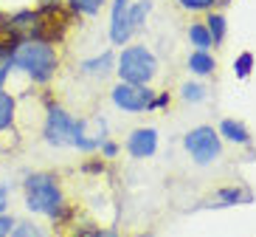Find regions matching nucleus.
Returning <instances> with one entry per match:
<instances>
[{"mask_svg": "<svg viewBox=\"0 0 256 237\" xmlns=\"http://www.w3.org/2000/svg\"><path fill=\"white\" fill-rule=\"evenodd\" d=\"M12 68L28 74L34 82H48L56 71V54L42 40H28L12 51Z\"/></svg>", "mask_w": 256, "mask_h": 237, "instance_id": "f257e3e1", "label": "nucleus"}, {"mask_svg": "<svg viewBox=\"0 0 256 237\" xmlns=\"http://www.w3.org/2000/svg\"><path fill=\"white\" fill-rule=\"evenodd\" d=\"M23 189H26V206L31 212L46 214V217H56L62 212V192L51 175L34 172L23 181Z\"/></svg>", "mask_w": 256, "mask_h": 237, "instance_id": "f03ea898", "label": "nucleus"}, {"mask_svg": "<svg viewBox=\"0 0 256 237\" xmlns=\"http://www.w3.org/2000/svg\"><path fill=\"white\" fill-rule=\"evenodd\" d=\"M116 71H118L121 82L150 85L155 79V74H158V60H155V54L146 46H130L118 54Z\"/></svg>", "mask_w": 256, "mask_h": 237, "instance_id": "7ed1b4c3", "label": "nucleus"}, {"mask_svg": "<svg viewBox=\"0 0 256 237\" xmlns=\"http://www.w3.org/2000/svg\"><path fill=\"white\" fill-rule=\"evenodd\" d=\"M82 130H84V122L70 119L62 107H51V110H48L42 136H46V141L51 147H74L76 136H79Z\"/></svg>", "mask_w": 256, "mask_h": 237, "instance_id": "20e7f679", "label": "nucleus"}, {"mask_svg": "<svg viewBox=\"0 0 256 237\" xmlns=\"http://www.w3.org/2000/svg\"><path fill=\"white\" fill-rule=\"evenodd\" d=\"M183 147H186V153L197 161V164H211V161L220 158V133L214 127H194V130H188L186 138H183Z\"/></svg>", "mask_w": 256, "mask_h": 237, "instance_id": "39448f33", "label": "nucleus"}, {"mask_svg": "<svg viewBox=\"0 0 256 237\" xmlns=\"http://www.w3.org/2000/svg\"><path fill=\"white\" fill-rule=\"evenodd\" d=\"M113 105L124 113H141L152 107V91L146 85H130L118 82L113 88Z\"/></svg>", "mask_w": 256, "mask_h": 237, "instance_id": "423d86ee", "label": "nucleus"}, {"mask_svg": "<svg viewBox=\"0 0 256 237\" xmlns=\"http://www.w3.org/2000/svg\"><path fill=\"white\" fill-rule=\"evenodd\" d=\"M136 31L130 26V0H113V17H110V40L113 46H127V40Z\"/></svg>", "mask_w": 256, "mask_h": 237, "instance_id": "0eeeda50", "label": "nucleus"}, {"mask_svg": "<svg viewBox=\"0 0 256 237\" xmlns=\"http://www.w3.org/2000/svg\"><path fill=\"white\" fill-rule=\"evenodd\" d=\"M158 150V130L155 127H138L127 138V153L132 158H152Z\"/></svg>", "mask_w": 256, "mask_h": 237, "instance_id": "6e6552de", "label": "nucleus"}, {"mask_svg": "<svg viewBox=\"0 0 256 237\" xmlns=\"http://www.w3.org/2000/svg\"><path fill=\"white\" fill-rule=\"evenodd\" d=\"M220 136L228 138V141H234V144H248L250 141L248 127H245L242 122H236V119H222V124H220Z\"/></svg>", "mask_w": 256, "mask_h": 237, "instance_id": "1a4fd4ad", "label": "nucleus"}, {"mask_svg": "<svg viewBox=\"0 0 256 237\" xmlns=\"http://www.w3.org/2000/svg\"><path fill=\"white\" fill-rule=\"evenodd\" d=\"M214 68H217V62H214V57H211L208 51H192L188 54V71H192V74L206 77V74H211Z\"/></svg>", "mask_w": 256, "mask_h": 237, "instance_id": "9d476101", "label": "nucleus"}, {"mask_svg": "<svg viewBox=\"0 0 256 237\" xmlns=\"http://www.w3.org/2000/svg\"><path fill=\"white\" fill-rule=\"evenodd\" d=\"M113 65H116V60H113V54L110 51H104L102 57H96V60H88V62H82V71L84 74H110L113 71Z\"/></svg>", "mask_w": 256, "mask_h": 237, "instance_id": "9b49d317", "label": "nucleus"}, {"mask_svg": "<svg viewBox=\"0 0 256 237\" xmlns=\"http://www.w3.org/2000/svg\"><path fill=\"white\" fill-rule=\"evenodd\" d=\"M188 43L194 46V51H208L214 43H211V34L208 29H206L203 23H194L192 29H188Z\"/></svg>", "mask_w": 256, "mask_h": 237, "instance_id": "f8f14e48", "label": "nucleus"}, {"mask_svg": "<svg viewBox=\"0 0 256 237\" xmlns=\"http://www.w3.org/2000/svg\"><path fill=\"white\" fill-rule=\"evenodd\" d=\"M14 96H8L6 91H0V133L12 127V119H14Z\"/></svg>", "mask_w": 256, "mask_h": 237, "instance_id": "ddd939ff", "label": "nucleus"}, {"mask_svg": "<svg viewBox=\"0 0 256 237\" xmlns=\"http://www.w3.org/2000/svg\"><path fill=\"white\" fill-rule=\"evenodd\" d=\"M150 12H152V0H138V3H132V6H130V26H132V31L141 29Z\"/></svg>", "mask_w": 256, "mask_h": 237, "instance_id": "4468645a", "label": "nucleus"}, {"mask_svg": "<svg viewBox=\"0 0 256 237\" xmlns=\"http://www.w3.org/2000/svg\"><path fill=\"white\" fill-rule=\"evenodd\" d=\"M206 23H208L206 29H208V34H211V43L220 46V43L226 40V17H222V15H211Z\"/></svg>", "mask_w": 256, "mask_h": 237, "instance_id": "2eb2a0df", "label": "nucleus"}, {"mask_svg": "<svg viewBox=\"0 0 256 237\" xmlns=\"http://www.w3.org/2000/svg\"><path fill=\"white\" fill-rule=\"evenodd\" d=\"M248 203L250 200V195L248 192H242V189H222V192H217V206H234V203Z\"/></svg>", "mask_w": 256, "mask_h": 237, "instance_id": "dca6fc26", "label": "nucleus"}, {"mask_svg": "<svg viewBox=\"0 0 256 237\" xmlns=\"http://www.w3.org/2000/svg\"><path fill=\"white\" fill-rule=\"evenodd\" d=\"M250 68H254V54L250 51H245V54H240L236 60H234V74L240 79H245L250 74Z\"/></svg>", "mask_w": 256, "mask_h": 237, "instance_id": "f3484780", "label": "nucleus"}, {"mask_svg": "<svg viewBox=\"0 0 256 237\" xmlns=\"http://www.w3.org/2000/svg\"><path fill=\"white\" fill-rule=\"evenodd\" d=\"M104 6V0H70V9L79 15H98V9Z\"/></svg>", "mask_w": 256, "mask_h": 237, "instance_id": "a211bd4d", "label": "nucleus"}, {"mask_svg": "<svg viewBox=\"0 0 256 237\" xmlns=\"http://www.w3.org/2000/svg\"><path fill=\"white\" fill-rule=\"evenodd\" d=\"M8 237H46V234H42L40 226H34V223H14V229H12Z\"/></svg>", "mask_w": 256, "mask_h": 237, "instance_id": "6ab92c4d", "label": "nucleus"}, {"mask_svg": "<svg viewBox=\"0 0 256 237\" xmlns=\"http://www.w3.org/2000/svg\"><path fill=\"white\" fill-rule=\"evenodd\" d=\"M183 99L186 102H203L206 99V88L197 82H186L183 85Z\"/></svg>", "mask_w": 256, "mask_h": 237, "instance_id": "aec40b11", "label": "nucleus"}, {"mask_svg": "<svg viewBox=\"0 0 256 237\" xmlns=\"http://www.w3.org/2000/svg\"><path fill=\"white\" fill-rule=\"evenodd\" d=\"M183 9H188V12H203V9H211L217 0H178Z\"/></svg>", "mask_w": 256, "mask_h": 237, "instance_id": "412c9836", "label": "nucleus"}, {"mask_svg": "<svg viewBox=\"0 0 256 237\" xmlns=\"http://www.w3.org/2000/svg\"><path fill=\"white\" fill-rule=\"evenodd\" d=\"M8 71H12V54H0V91H3V85H6Z\"/></svg>", "mask_w": 256, "mask_h": 237, "instance_id": "4be33fe9", "label": "nucleus"}, {"mask_svg": "<svg viewBox=\"0 0 256 237\" xmlns=\"http://www.w3.org/2000/svg\"><path fill=\"white\" fill-rule=\"evenodd\" d=\"M12 229H14V217L12 214H0V237H8L12 234Z\"/></svg>", "mask_w": 256, "mask_h": 237, "instance_id": "5701e85b", "label": "nucleus"}, {"mask_svg": "<svg viewBox=\"0 0 256 237\" xmlns=\"http://www.w3.org/2000/svg\"><path fill=\"white\" fill-rule=\"evenodd\" d=\"M98 147H102V153H104L107 158H113V155L118 153V147H116L113 141H102V144H98Z\"/></svg>", "mask_w": 256, "mask_h": 237, "instance_id": "b1692460", "label": "nucleus"}, {"mask_svg": "<svg viewBox=\"0 0 256 237\" xmlns=\"http://www.w3.org/2000/svg\"><path fill=\"white\" fill-rule=\"evenodd\" d=\"M6 206H8V192L6 186H0V214L6 212Z\"/></svg>", "mask_w": 256, "mask_h": 237, "instance_id": "393cba45", "label": "nucleus"}, {"mask_svg": "<svg viewBox=\"0 0 256 237\" xmlns=\"http://www.w3.org/2000/svg\"><path fill=\"white\" fill-rule=\"evenodd\" d=\"M107 237H113V234H107Z\"/></svg>", "mask_w": 256, "mask_h": 237, "instance_id": "a878e982", "label": "nucleus"}]
</instances>
